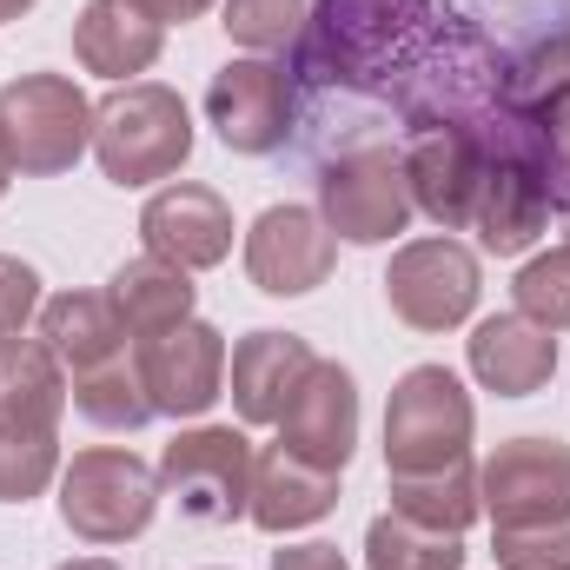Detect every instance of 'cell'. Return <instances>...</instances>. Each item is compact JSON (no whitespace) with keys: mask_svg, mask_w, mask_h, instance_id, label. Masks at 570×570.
Returning a JSON list of instances; mask_svg holds the SVG:
<instances>
[{"mask_svg":"<svg viewBox=\"0 0 570 570\" xmlns=\"http://www.w3.org/2000/svg\"><path fill=\"white\" fill-rule=\"evenodd\" d=\"M193 153L186 100L159 80H127L94 107V159L114 186H153L173 179Z\"/></svg>","mask_w":570,"mask_h":570,"instance_id":"3957f363","label":"cell"},{"mask_svg":"<svg viewBox=\"0 0 570 570\" xmlns=\"http://www.w3.org/2000/svg\"><path fill=\"white\" fill-rule=\"evenodd\" d=\"M392 114L405 134H471L498 100H504V60L484 40V27H471L464 13H431L419 47L405 53V67L392 73Z\"/></svg>","mask_w":570,"mask_h":570,"instance_id":"6da1fadb","label":"cell"},{"mask_svg":"<svg viewBox=\"0 0 570 570\" xmlns=\"http://www.w3.org/2000/svg\"><path fill=\"white\" fill-rule=\"evenodd\" d=\"M332 504H338V471L305 464V458L285 451V444L259 451V464H253V511H246L259 531H273V538L305 531V524H318Z\"/></svg>","mask_w":570,"mask_h":570,"instance_id":"d6986e66","label":"cell"},{"mask_svg":"<svg viewBox=\"0 0 570 570\" xmlns=\"http://www.w3.org/2000/svg\"><path fill=\"white\" fill-rule=\"evenodd\" d=\"M67 412V372L47 338H0V425L60 431Z\"/></svg>","mask_w":570,"mask_h":570,"instance_id":"44dd1931","label":"cell"},{"mask_svg":"<svg viewBox=\"0 0 570 570\" xmlns=\"http://www.w3.org/2000/svg\"><path fill=\"white\" fill-rule=\"evenodd\" d=\"M159 47H166V27L146 20L134 0H87L80 20H73V53L100 80H134V73H146L159 60Z\"/></svg>","mask_w":570,"mask_h":570,"instance_id":"ffe728a7","label":"cell"},{"mask_svg":"<svg viewBox=\"0 0 570 570\" xmlns=\"http://www.w3.org/2000/svg\"><path fill=\"white\" fill-rule=\"evenodd\" d=\"M504 107L544 134H570V40H544L504 67Z\"/></svg>","mask_w":570,"mask_h":570,"instance_id":"cb8c5ba5","label":"cell"},{"mask_svg":"<svg viewBox=\"0 0 570 570\" xmlns=\"http://www.w3.org/2000/svg\"><path fill=\"white\" fill-rule=\"evenodd\" d=\"M392 511L412 518V524H431V531H458L484 511L478 504V471L471 458L458 464H438V471H392Z\"/></svg>","mask_w":570,"mask_h":570,"instance_id":"d4e9b609","label":"cell"},{"mask_svg":"<svg viewBox=\"0 0 570 570\" xmlns=\"http://www.w3.org/2000/svg\"><path fill=\"white\" fill-rule=\"evenodd\" d=\"M498 564L504 570H570V518L498 531Z\"/></svg>","mask_w":570,"mask_h":570,"instance_id":"4dcf8cb0","label":"cell"},{"mask_svg":"<svg viewBox=\"0 0 570 570\" xmlns=\"http://www.w3.org/2000/svg\"><path fill=\"white\" fill-rule=\"evenodd\" d=\"M365 564L372 570H464V538L385 511V518H372V531H365Z\"/></svg>","mask_w":570,"mask_h":570,"instance_id":"4316f807","label":"cell"},{"mask_svg":"<svg viewBox=\"0 0 570 570\" xmlns=\"http://www.w3.org/2000/svg\"><path fill=\"white\" fill-rule=\"evenodd\" d=\"M305 0H226V33L253 53H285L305 33Z\"/></svg>","mask_w":570,"mask_h":570,"instance_id":"f1b7e54d","label":"cell"},{"mask_svg":"<svg viewBox=\"0 0 570 570\" xmlns=\"http://www.w3.org/2000/svg\"><path fill=\"white\" fill-rule=\"evenodd\" d=\"M478 179H484V153L471 134H412L405 146V186H412V206L438 219L444 233L471 226L478 213Z\"/></svg>","mask_w":570,"mask_h":570,"instance_id":"2e32d148","label":"cell"},{"mask_svg":"<svg viewBox=\"0 0 570 570\" xmlns=\"http://www.w3.org/2000/svg\"><path fill=\"white\" fill-rule=\"evenodd\" d=\"M431 27V0H318L292 47V73L318 94L392 87L405 53Z\"/></svg>","mask_w":570,"mask_h":570,"instance_id":"7a4b0ae2","label":"cell"},{"mask_svg":"<svg viewBox=\"0 0 570 570\" xmlns=\"http://www.w3.org/2000/svg\"><path fill=\"white\" fill-rule=\"evenodd\" d=\"M40 338H47L53 358L73 365V372L107 365V358H120V352L134 345L107 292H60V298H40Z\"/></svg>","mask_w":570,"mask_h":570,"instance_id":"7402d4cb","label":"cell"},{"mask_svg":"<svg viewBox=\"0 0 570 570\" xmlns=\"http://www.w3.org/2000/svg\"><path fill=\"white\" fill-rule=\"evenodd\" d=\"M312 365H318V352L298 332H246L233 345V405H239V419L246 425H279Z\"/></svg>","mask_w":570,"mask_h":570,"instance_id":"ac0fdd59","label":"cell"},{"mask_svg":"<svg viewBox=\"0 0 570 570\" xmlns=\"http://www.w3.org/2000/svg\"><path fill=\"white\" fill-rule=\"evenodd\" d=\"M564 253H570V213H564Z\"/></svg>","mask_w":570,"mask_h":570,"instance_id":"74e56055","label":"cell"},{"mask_svg":"<svg viewBox=\"0 0 570 570\" xmlns=\"http://www.w3.org/2000/svg\"><path fill=\"white\" fill-rule=\"evenodd\" d=\"M518 312L524 318H538L544 332H570V253H538L524 273H518Z\"/></svg>","mask_w":570,"mask_h":570,"instance_id":"f546056e","label":"cell"},{"mask_svg":"<svg viewBox=\"0 0 570 570\" xmlns=\"http://www.w3.org/2000/svg\"><path fill=\"white\" fill-rule=\"evenodd\" d=\"M564 159H570V134H564Z\"/></svg>","mask_w":570,"mask_h":570,"instance_id":"f35d334b","label":"cell"},{"mask_svg":"<svg viewBox=\"0 0 570 570\" xmlns=\"http://www.w3.org/2000/svg\"><path fill=\"white\" fill-rule=\"evenodd\" d=\"M332 259H338V239L312 206H266L246 233V273L273 298H298V292L325 285Z\"/></svg>","mask_w":570,"mask_h":570,"instance_id":"4fadbf2b","label":"cell"},{"mask_svg":"<svg viewBox=\"0 0 570 570\" xmlns=\"http://www.w3.org/2000/svg\"><path fill=\"white\" fill-rule=\"evenodd\" d=\"M40 312V273L27 259H0V338H20Z\"/></svg>","mask_w":570,"mask_h":570,"instance_id":"1f68e13d","label":"cell"},{"mask_svg":"<svg viewBox=\"0 0 570 570\" xmlns=\"http://www.w3.org/2000/svg\"><path fill=\"white\" fill-rule=\"evenodd\" d=\"M140 239L153 259H166L179 273H206L233 253V206L213 186H193V179L159 186L140 213Z\"/></svg>","mask_w":570,"mask_h":570,"instance_id":"5bb4252c","label":"cell"},{"mask_svg":"<svg viewBox=\"0 0 570 570\" xmlns=\"http://www.w3.org/2000/svg\"><path fill=\"white\" fill-rule=\"evenodd\" d=\"M27 7H33V0H0V20H20Z\"/></svg>","mask_w":570,"mask_h":570,"instance_id":"d590c367","label":"cell"},{"mask_svg":"<svg viewBox=\"0 0 570 570\" xmlns=\"http://www.w3.org/2000/svg\"><path fill=\"white\" fill-rule=\"evenodd\" d=\"M206 120L226 153H279L292 134V73L279 60H226L206 87Z\"/></svg>","mask_w":570,"mask_h":570,"instance_id":"7c38bea8","label":"cell"},{"mask_svg":"<svg viewBox=\"0 0 570 570\" xmlns=\"http://www.w3.org/2000/svg\"><path fill=\"white\" fill-rule=\"evenodd\" d=\"M551 372H558V338H551L538 318L498 312V318H484V325L471 332V379H478L484 392H498V399H531V392L551 385Z\"/></svg>","mask_w":570,"mask_h":570,"instance_id":"e0dca14e","label":"cell"},{"mask_svg":"<svg viewBox=\"0 0 570 570\" xmlns=\"http://www.w3.org/2000/svg\"><path fill=\"white\" fill-rule=\"evenodd\" d=\"M153 511H159V471H146L140 458L120 451V444L73 451V464L60 471V518L87 544L140 538L153 524Z\"/></svg>","mask_w":570,"mask_h":570,"instance_id":"8992f818","label":"cell"},{"mask_svg":"<svg viewBox=\"0 0 570 570\" xmlns=\"http://www.w3.org/2000/svg\"><path fill=\"white\" fill-rule=\"evenodd\" d=\"M253 444L233 425H193L159 451V498L193 524H233L253 511Z\"/></svg>","mask_w":570,"mask_h":570,"instance_id":"52a82bcc","label":"cell"},{"mask_svg":"<svg viewBox=\"0 0 570 570\" xmlns=\"http://www.w3.org/2000/svg\"><path fill=\"white\" fill-rule=\"evenodd\" d=\"M60 478V438L53 431L0 425V504H27Z\"/></svg>","mask_w":570,"mask_h":570,"instance_id":"83f0119b","label":"cell"},{"mask_svg":"<svg viewBox=\"0 0 570 570\" xmlns=\"http://www.w3.org/2000/svg\"><path fill=\"white\" fill-rule=\"evenodd\" d=\"M107 298H114V312H120V325H127V338L140 345L153 332H166V325H179V318H193V273H179V266H166V259H127L114 285H107Z\"/></svg>","mask_w":570,"mask_h":570,"instance_id":"603a6c76","label":"cell"},{"mask_svg":"<svg viewBox=\"0 0 570 570\" xmlns=\"http://www.w3.org/2000/svg\"><path fill=\"white\" fill-rule=\"evenodd\" d=\"M279 444L298 451L305 464H325V471H345L352 444H358V385L345 365L318 358L298 385V399L285 405L279 419Z\"/></svg>","mask_w":570,"mask_h":570,"instance_id":"9a60e30c","label":"cell"},{"mask_svg":"<svg viewBox=\"0 0 570 570\" xmlns=\"http://www.w3.org/2000/svg\"><path fill=\"white\" fill-rule=\"evenodd\" d=\"M412 186H405V153L385 140H352L318 166V219L332 239L352 246H385L412 226Z\"/></svg>","mask_w":570,"mask_h":570,"instance_id":"277c9868","label":"cell"},{"mask_svg":"<svg viewBox=\"0 0 570 570\" xmlns=\"http://www.w3.org/2000/svg\"><path fill=\"white\" fill-rule=\"evenodd\" d=\"M458 458H471V392L444 365H412L385 405V464L438 471Z\"/></svg>","mask_w":570,"mask_h":570,"instance_id":"ba28073f","label":"cell"},{"mask_svg":"<svg viewBox=\"0 0 570 570\" xmlns=\"http://www.w3.org/2000/svg\"><path fill=\"white\" fill-rule=\"evenodd\" d=\"M60 570H120V564H107V558H73V564H60Z\"/></svg>","mask_w":570,"mask_h":570,"instance_id":"e575fe53","label":"cell"},{"mask_svg":"<svg viewBox=\"0 0 570 570\" xmlns=\"http://www.w3.org/2000/svg\"><path fill=\"white\" fill-rule=\"evenodd\" d=\"M478 504L498 531L570 518V444L564 438H511L478 471Z\"/></svg>","mask_w":570,"mask_h":570,"instance_id":"30bf717a","label":"cell"},{"mask_svg":"<svg viewBox=\"0 0 570 570\" xmlns=\"http://www.w3.org/2000/svg\"><path fill=\"white\" fill-rule=\"evenodd\" d=\"M73 405H80V419L100 431H140L153 419V399H146L140 385V365H134V352H120V358H107V365H87V372H73Z\"/></svg>","mask_w":570,"mask_h":570,"instance_id":"484cf974","label":"cell"},{"mask_svg":"<svg viewBox=\"0 0 570 570\" xmlns=\"http://www.w3.org/2000/svg\"><path fill=\"white\" fill-rule=\"evenodd\" d=\"M385 305L412 325V332H451L471 318L478 305V259L458 239H412L392 253L385 273Z\"/></svg>","mask_w":570,"mask_h":570,"instance_id":"8fae6325","label":"cell"},{"mask_svg":"<svg viewBox=\"0 0 570 570\" xmlns=\"http://www.w3.org/2000/svg\"><path fill=\"white\" fill-rule=\"evenodd\" d=\"M140 385L153 399V419H199L226 392V338L206 318H179L134 345Z\"/></svg>","mask_w":570,"mask_h":570,"instance_id":"9c48e42d","label":"cell"},{"mask_svg":"<svg viewBox=\"0 0 570 570\" xmlns=\"http://www.w3.org/2000/svg\"><path fill=\"white\" fill-rule=\"evenodd\" d=\"M7 179H13V159H7V140H0V193H7Z\"/></svg>","mask_w":570,"mask_h":570,"instance_id":"8d00e7d4","label":"cell"},{"mask_svg":"<svg viewBox=\"0 0 570 570\" xmlns=\"http://www.w3.org/2000/svg\"><path fill=\"white\" fill-rule=\"evenodd\" d=\"M146 20H159V27H186V20H199L213 0H134Z\"/></svg>","mask_w":570,"mask_h":570,"instance_id":"836d02e7","label":"cell"},{"mask_svg":"<svg viewBox=\"0 0 570 570\" xmlns=\"http://www.w3.org/2000/svg\"><path fill=\"white\" fill-rule=\"evenodd\" d=\"M273 570H352L338 544H285L273 551Z\"/></svg>","mask_w":570,"mask_h":570,"instance_id":"d6a6232c","label":"cell"},{"mask_svg":"<svg viewBox=\"0 0 570 570\" xmlns=\"http://www.w3.org/2000/svg\"><path fill=\"white\" fill-rule=\"evenodd\" d=\"M0 140L13 173L33 179L73 173L80 153L94 146V107L67 73H20L0 87Z\"/></svg>","mask_w":570,"mask_h":570,"instance_id":"5b68a950","label":"cell"}]
</instances>
